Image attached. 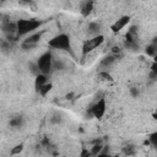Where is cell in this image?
<instances>
[{"instance_id":"1","label":"cell","mask_w":157,"mask_h":157,"mask_svg":"<svg viewBox=\"0 0 157 157\" xmlns=\"http://www.w3.org/2000/svg\"><path fill=\"white\" fill-rule=\"evenodd\" d=\"M16 26H17V34L18 36H23V34H27V33L37 29L40 26V21L39 20H34V18L20 20L16 23Z\"/></svg>"},{"instance_id":"2","label":"cell","mask_w":157,"mask_h":157,"mask_svg":"<svg viewBox=\"0 0 157 157\" xmlns=\"http://www.w3.org/2000/svg\"><path fill=\"white\" fill-rule=\"evenodd\" d=\"M49 45L55 49L69 50L70 49V38L66 34H59L49 40Z\"/></svg>"},{"instance_id":"3","label":"cell","mask_w":157,"mask_h":157,"mask_svg":"<svg viewBox=\"0 0 157 157\" xmlns=\"http://www.w3.org/2000/svg\"><path fill=\"white\" fill-rule=\"evenodd\" d=\"M103 40H104V37L101 36V34L99 36H96V37H93V38H91L88 40H86L83 43V45H82V54L86 55L87 53H90L91 50H93L94 48H97L98 45H101L103 43Z\"/></svg>"},{"instance_id":"4","label":"cell","mask_w":157,"mask_h":157,"mask_svg":"<svg viewBox=\"0 0 157 157\" xmlns=\"http://www.w3.org/2000/svg\"><path fill=\"white\" fill-rule=\"evenodd\" d=\"M37 65H38V69H39L40 72L48 74L52 69V54L49 52H47L43 55H40Z\"/></svg>"},{"instance_id":"5","label":"cell","mask_w":157,"mask_h":157,"mask_svg":"<svg viewBox=\"0 0 157 157\" xmlns=\"http://www.w3.org/2000/svg\"><path fill=\"white\" fill-rule=\"evenodd\" d=\"M104 112H105V101H104L103 98L99 99V101L91 108V113H92L96 118H102L103 114H104Z\"/></svg>"},{"instance_id":"6","label":"cell","mask_w":157,"mask_h":157,"mask_svg":"<svg viewBox=\"0 0 157 157\" xmlns=\"http://www.w3.org/2000/svg\"><path fill=\"white\" fill-rule=\"evenodd\" d=\"M129 21H130V17H129V16H123V17L119 18L115 23H113L110 28H112L113 32H119L121 28H124V27L129 23Z\"/></svg>"},{"instance_id":"7","label":"cell","mask_w":157,"mask_h":157,"mask_svg":"<svg viewBox=\"0 0 157 157\" xmlns=\"http://www.w3.org/2000/svg\"><path fill=\"white\" fill-rule=\"evenodd\" d=\"M42 33L43 32H39V33H34V34H32V36H29L28 38H26L25 39V44H31L32 47H34V44L40 39V37H42Z\"/></svg>"},{"instance_id":"8","label":"cell","mask_w":157,"mask_h":157,"mask_svg":"<svg viewBox=\"0 0 157 157\" xmlns=\"http://www.w3.org/2000/svg\"><path fill=\"white\" fill-rule=\"evenodd\" d=\"M45 81H47V76H45V74H42V75H37V77H36V90L37 91H39V88L45 83Z\"/></svg>"},{"instance_id":"9","label":"cell","mask_w":157,"mask_h":157,"mask_svg":"<svg viewBox=\"0 0 157 157\" xmlns=\"http://www.w3.org/2000/svg\"><path fill=\"white\" fill-rule=\"evenodd\" d=\"M92 11V2L91 1H87L85 5H83V7H82V15L83 16H88V13Z\"/></svg>"},{"instance_id":"10","label":"cell","mask_w":157,"mask_h":157,"mask_svg":"<svg viewBox=\"0 0 157 157\" xmlns=\"http://www.w3.org/2000/svg\"><path fill=\"white\" fill-rule=\"evenodd\" d=\"M50 90H52V85H50V83H49V85H45V83H44V85L39 88V91H38V92H39L42 96H45Z\"/></svg>"},{"instance_id":"11","label":"cell","mask_w":157,"mask_h":157,"mask_svg":"<svg viewBox=\"0 0 157 157\" xmlns=\"http://www.w3.org/2000/svg\"><path fill=\"white\" fill-rule=\"evenodd\" d=\"M114 60H115V56H114V55H110V56L104 58V59L102 60V63H101V64H102L103 66H107V65H110V64H112Z\"/></svg>"},{"instance_id":"12","label":"cell","mask_w":157,"mask_h":157,"mask_svg":"<svg viewBox=\"0 0 157 157\" xmlns=\"http://www.w3.org/2000/svg\"><path fill=\"white\" fill-rule=\"evenodd\" d=\"M21 124H22V119L21 118H15V119H11L10 120V125L13 126V128L21 126Z\"/></svg>"},{"instance_id":"13","label":"cell","mask_w":157,"mask_h":157,"mask_svg":"<svg viewBox=\"0 0 157 157\" xmlns=\"http://www.w3.org/2000/svg\"><path fill=\"white\" fill-rule=\"evenodd\" d=\"M90 32L91 33H97L98 31H99V25L98 23H94V22H92V23H90Z\"/></svg>"},{"instance_id":"14","label":"cell","mask_w":157,"mask_h":157,"mask_svg":"<svg viewBox=\"0 0 157 157\" xmlns=\"http://www.w3.org/2000/svg\"><path fill=\"white\" fill-rule=\"evenodd\" d=\"M150 144H152L155 147H157V132H153L150 135Z\"/></svg>"},{"instance_id":"15","label":"cell","mask_w":157,"mask_h":157,"mask_svg":"<svg viewBox=\"0 0 157 157\" xmlns=\"http://www.w3.org/2000/svg\"><path fill=\"white\" fill-rule=\"evenodd\" d=\"M101 150H102V146L101 145H94L93 148H92V151H91V153L92 155H98L101 152Z\"/></svg>"},{"instance_id":"16","label":"cell","mask_w":157,"mask_h":157,"mask_svg":"<svg viewBox=\"0 0 157 157\" xmlns=\"http://www.w3.org/2000/svg\"><path fill=\"white\" fill-rule=\"evenodd\" d=\"M155 52H156L155 45H148V47H147V49H146V53H147L148 55H151V56H153V55H155Z\"/></svg>"},{"instance_id":"17","label":"cell","mask_w":157,"mask_h":157,"mask_svg":"<svg viewBox=\"0 0 157 157\" xmlns=\"http://www.w3.org/2000/svg\"><path fill=\"white\" fill-rule=\"evenodd\" d=\"M99 76L103 78V80H105V81H112L113 78H112V76L108 74V72H101L99 74Z\"/></svg>"},{"instance_id":"18","label":"cell","mask_w":157,"mask_h":157,"mask_svg":"<svg viewBox=\"0 0 157 157\" xmlns=\"http://www.w3.org/2000/svg\"><path fill=\"white\" fill-rule=\"evenodd\" d=\"M22 148H23V146H22V145H17V146H16V147H15V148L11 151V153H12V155L18 153V152H21V151H22Z\"/></svg>"},{"instance_id":"19","label":"cell","mask_w":157,"mask_h":157,"mask_svg":"<svg viewBox=\"0 0 157 157\" xmlns=\"http://www.w3.org/2000/svg\"><path fill=\"white\" fill-rule=\"evenodd\" d=\"M130 92H131V94H132L134 97H137V94H139V91H137L136 88H131Z\"/></svg>"},{"instance_id":"20","label":"cell","mask_w":157,"mask_h":157,"mask_svg":"<svg viewBox=\"0 0 157 157\" xmlns=\"http://www.w3.org/2000/svg\"><path fill=\"white\" fill-rule=\"evenodd\" d=\"M88 155H90V152H88V151H86V150H83V151H82V153H81V156H82V157H83V156H88Z\"/></svg>"},{"instance_id":"21","label":"cell","mask_w":157,"mask_h":157,"mask_svg":"<svg viewBox=\"0 0 157 157\" xmlns=\"http://www.w3.org/2000/svg\"><path fill=\"white\" fill-rule=\"evenodd\" d=\"M113 53H119V48L118 47H114L113 48Z\"/></svg>"},{"instance_id":"22","label":"cell","mask_w":157,"mask_h":157,"mask_svg":"<svg viewBox=\"0 0 157 157\" xmlns=\"http://www.w3.org/2000/svg\"><path fill=\"white\" fill-rule=\"evenodd\" d=\"M22 4H29L31 2V0H20Z\"/></svg>"},{"instance_id":"23","label":"cell","mask_w":157,"mask_h":157,"mask_svg":"<svg viewBox=\"0 0 157 157\" xmlns=\"http://www.w3.org/2000/svg\"><path fill=\"white\" fill-rule=\"evenodd\" d=\"M1 1H5V0H1Z\"/></svg>"}]
</instances>
